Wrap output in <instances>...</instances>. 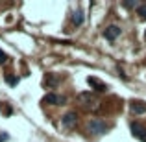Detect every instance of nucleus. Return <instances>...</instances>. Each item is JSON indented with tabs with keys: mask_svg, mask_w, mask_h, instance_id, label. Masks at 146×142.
<instances>
[{
	"mask_svg": "<svg viewBox=\"0 0 146 142\" xmlns=\"http://www.w3.org/2000/svg\"><path fill=\"white\" fill-rule=\"evenodd\" d=\"M118 35H120V28H118V26H107V28L104 30V37H106L107 41H115Z\"/></svg>",
	"mask_w": 146,
	"mask_h": 142,
	"instance_id": "obj_4",
	"label": "nucleus"
},
{
	"mask_svg": "<svg viewBox=\"0 0 146 142\" xmlns=\"http://www.w3.org/2000/svg\"><path fill=\"white\" fill-rule=\"evenodd\" d=\"M89 85H93L94 89H98V90H104V89H106V85L98 83V81H96V78H89Z\"/></svg>",
	"mask_w": 146,
	"mask_h": 142,
	"instance_id": "obj_8",
	"label": "nucleus"
},
{
	"mask_svg": "<svg viewBox=\"0 0 146 142\" xmlns=\"http://www.w3.org/2000/svg\"><path fill=\"white\" fill-rule=\"evenodd\" d=\"M129 129L135 135V139H139L141 142H146V125L141 124V122H131L129 124Z\"/></svg>",
	"mask_w": 146,
	"mask_h": 142,
	"instance_id": "obj_1",
	"label": "nucleus"
},
{
	"mask_svg": "<svg viewBox=\"0 0 146 142\" xmlns=\"http://www.w3.org/2000/svg\"><path fill=\"white\" fill-rule=\"evenodd\" d=\"M76 120H78V118H76V113H67L63 116V120H61V124H63L65 127H72V125L76 124Z\"/></svg>",
	"mask_w": 146,
	"mask_h": 142,
	"instance_id": "obj_6",
	"label": "nucleus"
},
{
	"mask_svg": "<svg viewBox=\"0 0 146 142\" xmlns=\"http://www.w3.org/2000/svg\"><path fill=\"white\" fill-rule=\"evenodd\" d=\"M129 109L135 114H144L146 113V102H143V100H131L129 102Z\"/></svg>",
	"mask_w": 146,
	"mask_h": 142,
	"instance_id": "obj_3",
	"label": "nucleus"
},
{
	"mask_svg": "<svg viewBox=\"0 0 146 142\" xmlns=\"http://www.w3.org/2000/svg\"><path fill=\"white\" fill-rule=\"evenodd\" d=\"M4 61H7V55L2 52V50H0V63H4Z\"/></svg>",
	"mask_w": 146,
	"mask_h": 142,
	"instance_id": "obj_12",
	"label": "nucleus"
},
{
	"mask_svg": "<svg viewBox=\"0 0 146 142\" xmlns=\"http://www.w3.org/2000/svg\"><path fill=\"white\" fill-rule=\"evenodd\" d=\"M107 125H106V122H102V120H91L89 122V131L93 133V135H102V133H106L107 131Z\"/></svg>",
	"mask_w": 146,
	"mask_h": 142,
	"instance_id": "obj_2",
	"label": "nucleus"
},
{
	"mask_svg": "<svg viewBox=\"0 0 146 142\" xmlns=\"http://www.w3.org/2000/svg\"><path fill=\"white\" fill-rule=\"evenodd\" d=\"M122 4H124L126 7H133V6H135V2H122Z\"/></svg>",
	"mask_w": 146,
	"mask_h": 142,
	"instance_id": "obj_13",
	"label": "nucleus"
},
{
	"mask_svg": "<svg viewBox=\"0 0 146 142\" xmlns=\"http://www.w3.org/2000/svg\"><path fill=\"white\" fill-rule=\"evenodd\" d=\"M7 83H9V85H15V83H17V79H15L13 76H7Z\"/></svg>",
	"mask_w": 146,
	"mask_h": 142,
	"instance_id": "obj_11",
	"label": "nucleus"
},
{
	"mask_svg": "<svg viewBox=\"0 0 146 142\" xmlns=\"http://www.w3.org/2000/svg\"><path fill=\"white\" fill-rule=\"evenodd\" d=\"M137 13H139V17L143 18V20H146V4H143V6L137 7Z\"/></svg>",
	"mask_w": 146,
	"mask_h": 142,
	"instance_id": "obj_9",
	"label": "nucleus"
},
{
	"mask_svg": "<svg viewBox=\"0 0 146 142\" xmlns=\"http://www.w3.org/2000/svg\"><path fill=\"white\" fill-rule=\"evenodd\" d=\"M72 22H74L76 26L82 24V22H83V9H80V7H78V9L74 11V15H72Z\"/></svg>",
	"mask_w": 146,
	"mask_h": 142,
	"instance_id": "obj_7",
	"label": "nucleus"
},
{
	"mask_svg": "<svg viewBox=\"0 0 146 142\" xmlns=\"http://www.w3.org/2000/svg\"><path fill=\"white\" fill-rule=\"evenodd\" d=\"M65 102H67V100L61 94H48L46 98H44V103H48V105H61V103H65Z\"/></svg>",
	"mask_w": 146,
	"mask_h": 142,
	"instance_id": "obj_5",
	"label": "nucleus"
},
{
	"mask_svg": "<svg viewBox=\"0 0 146 142\" xmlns=\"http://www.w3.org/2000/svg\"><path fill=\"white\" fill-rule=\"evenodd\" d=\"M7 139H9V135H7V133H2V131H0V142H6Z\"/></svg>",
	"mask_w": 146,
	"mask_h": 142,
	"instance_id": "obj_10",
	"label": "nucleus"
}]
</instances>
